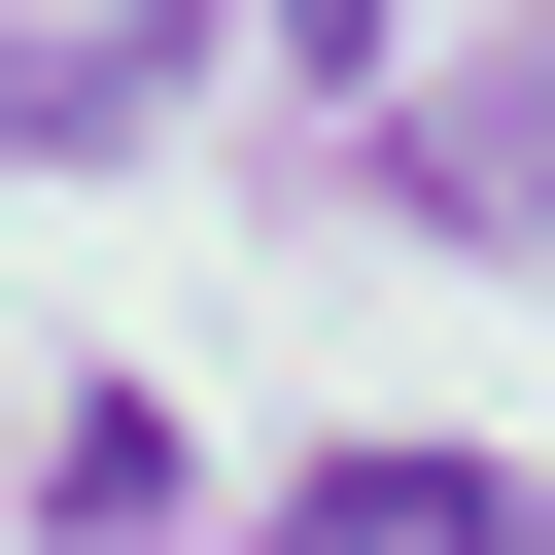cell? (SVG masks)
<instances>
[{
  "label": "cell",
  "mask_w": 555,
  "mask_h": 555,
  "mask_svg": "<svg viewBox=\"0 0 555 555\" xmlns=\"http://www.w3.org/2000/svg\"><path fill=\"white\" fill-rule=\"evenodd\" d=\"M278 555H555V486H486V451H347V486H278Z\"/></svg>",
  "instance_id": "1"
},
{
  "label": "cell",
  "mask_w": 555,
  "mask_h": 555,
  "mask_svg": "<svg viewBox=\"0 0 555 555\" xmlns=\"http://www.w3.org/2000/svg\"><path fill=\"white\" fill-rule=\"evenodd\" d=\"M278 35H312V69H382V0H278Z\"/></svg>",
  "instance_id": "2"
}]
</instances>
